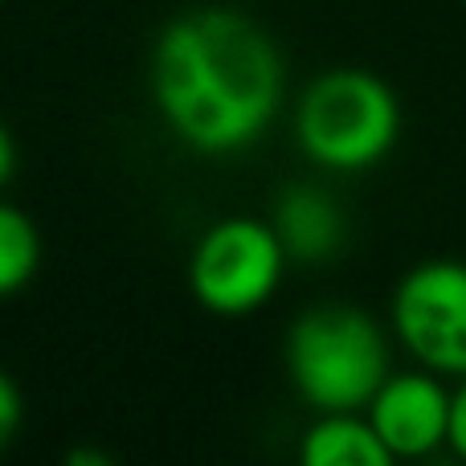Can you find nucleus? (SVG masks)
Wrapping results in <instances>:
<instances>
[{
	"instance_id": "1",
	"label": "nucleus",
	"mask_w": 466,
	"mask_h": 466,
	"mask_svg": "<svg viewBox=\"0 0 466 466\" xmlns=\"http://www.w3.org/2000/svg\"><path fill=\"white\" fill-rule=\"evenodd\" d=\"M164 127L197 156H233L266 136L282 106V57L262 25L233 8H193L160 29L147 66Z\"/></svg>"
},
{
	"instance_id": "2",
	"label": "nucleus",
	"mask_w": 466,
	"mask_h": 466,
	"mask_svg": "<svg viewBox=\"0 0 466 466\" xmlns=\"http://www.w3.org/2000/svg\"><path fill=\"white\" fill-rule=\"evenodd\" d=\"M287 377L315 413H364L389 380V339L360 307H311L287 331Z\"/></svg>"
},
{
	"instance_id": "3",
	"label": "nucleus",
	"mask_w": 466,
	"mask_h": 466,
	"mask_svg": "<svg viewBox=\"0 0 466 466\" xmlns=\"http://www.w3.org/2000/svg\"><path fill=\"white\" fill-rule=\"evenodd\" d=\"M401 136V103L393 86L369 70H328L295 106L299 152L323 172L377 168Z\"/></svg>"
},
{
	"instance_id": "4",
	"label": "nucleus",
	"mask_w": 466,
	"mask_h": 466,
	"mask_svg": "<svg viewBox=\"0 0 466 466\" xmlns=\"http://www.w3.org/2000/svg\"><path fill=\"white\" fill-rule=\"evenodd\" d=\"M287 262V246L274 226L226 218L197 238L188 258V290L209 315L246 319L274 299Z\"/></svg>"
},
{
	"instance_id": "5",
	"label": "nucleus",
	"mask_w": 466,
	"mask_h": 466,
	"mask_svg": "<svg viewBox=\"0 0 466 466\" xmlns=\"http://www.w3.org/2000/svg\"><path fill=\"white\" fill-rule=\"evenodd\" d=\"M393 336L421 369L466 377V262H421L393 290Z\"/></svg>"
},
{
	"instance_id": "6",
	"label": "nucleus",
	"mask_w": 466,
	"mask_h": 466,
	"mask_svg": "<svg viewBox=\"0 0 466 466\" xmlns=\"http://www.w3.org/2000/svg\"><path fill=\"white\" fill-rule=\"evenodd\" d=\"M451 389L438 372H389L364 418L401 462L430 459L451 442Z\"/></svg>"
},
{
	"instance_id": "7",
	"label": "nucleus",
	"mask_w": 466,
	"mask_h": 466,
	"mask_svg": "<svg viewBox=\"0 0 466 466\" xmlns=\"http://www.w3.org/2000/svg\"><path fill=\"white\" fill-rule=\"evenodd\" d=\"M299 466H397L393 451L380 442L360 413H319L299 438Z\"/></svg>"
},
{
	"instance_id": "8",
	"label": "nucleus",
	"mask_w": 466,
	"mask_h": 466,
	"mask_svg": "<svg viewBox=\"0 0 466 466\" xmlns=\"http://www.w3.org/2000/svg\"><path fill=\"white\" fill-rule=\"evenodd\" d=\"M270 226L279 229L290 262L331 258L339 249V241H344V218H339L336 201L328 193H319V188H290V193H282Z\"/></svg>"
},
{
	"instance_id": "9",
	"label": "nucleus",
	"mask_w": 466,
	"mask_h": 466,
	"mask_svg": "<svg viewBox=\"0 0 466 466\" xmlns=\"http://www.w3.org/2000/svg\"><path fill=\"white\" fill-rule=\"evenodd\" d=\"M41 266V233L16 205L0 201V299H13Z\"/></svg>"
},
{
	"instance_id": "10",
	"label": "nucleus",
	"mask_w": 466,
	"mask_h": 466,
	"mask_svg": "<svg viewBox=\"0 0 466 466\" xmlns=\"http://www.w3.org/2000/svg\"><path fill=\"white\" fill-rule=\"evenodd\" d=\"M21 426H25V397H21V389H16V380L0 369V454L13 446Z\"/></svg>"
},
{
	"instance_id": "11",
	"label": "nucleus",
	"mask_w": 466,
	"mask_h": 466,
	"mask_svg": "<svg viewBox=\"0 0 466 466\" xmlns=\"http://www.w3.org/2000/svg\"><path fill=\"white\" fill-rule=\"evenodd\" d=\"M454 451V459L466 462V377H462V385L454 389V397H451V442H446Z\"/></svg>"
},
{
	"instance_id": "12",
	"label": "nucleus",
	"mask_w": 466,
	"mask_h": 466,
	"mask_svg": "<svg viewBox=\"0 0 466 466\" xmlns=\"http://www.w3.org/2000/svg\"><path fill=\"white\" fill-rule=\"evenodd\" d=\"M62 466H119L106 451H98V446H74V451H66Z\"/></svg>"
},
{
	"instance_id": "13",
	"label": "nucleus",
	"mask_w": 466,
	"mask_h": 466,
	"mask_svg": "<svg viewBox=\"0 0 466 466\" xmlns=\"http://www.w3.org/2000/svg\"><path fill=\"white\" fill-rule=\"evenodd\" d=\"M13 172H16V144L5 131V123H0V188L13 180Z\"/></svg>"
},
{
	"instance_id": "14",
	"label": "nucleus",
	"mask_w": 466,
	"mask_h": 466,
	"mask_svg": "<svg viewBox=\"0 0 466 466\" xmlns=\"http://www.w3.org/2000/svg\"><path fill=\"white\" fill-rule=\"evenodd\" d=\"M0 8H5V0H0Z\"/></svg>"
},
{
	"instance_id": "15",
	"label": "nucleus",
	"mask_w": 466,
	"mask_h": 466,
	"mask_svg": "<svg viewBox=\"0 0 466 466\" xmlns=\"http://www.w3.org/2000/svg\"><path fill=\"white\" fill-rule=\"evenodd\" d=\"M462 5H466V0H462Z\"/></svg>"
}]
</instances>
